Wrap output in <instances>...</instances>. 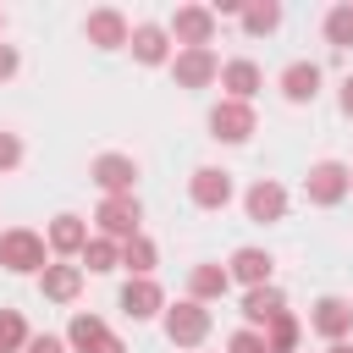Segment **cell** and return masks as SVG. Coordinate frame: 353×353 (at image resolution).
Returning <instances> with one entry per match:
<instances>
[{
  "mask_svg": "<svg viewBox=\"0 0 353 353\" xmlns=\"http://www.w3.org/2000/svg\"><path fill=\"white\" fill-rule=\"evenodd\" d=\"M39 292H44V303H77V292H83L77 259H50L39 270Z\"/></svg>",
  "mask_w": 353,
  "mask_h": 353,
  "instance_id": "obj_20",
  "label": "cell"
},
{
  "mask_svg": "<svg viewBox=\"0 0 353 353\" xmlns=\"http://www.w3.org/2000/svg\"><path fill=\"white\" fill-rule=\"evenodd\" d=\"M336 110H342V116L353 121V72H347V77L336 83Z\"/></svg>",
  "mask_w": 353,
  "mask_h": 353,
  "instance_id": "obj_33",
  "label": "cell"
},
{
  "mask_svg": "<svg viewBox=\"0 0 353 353\" xmlns=\"http://www.w3.org/2000/svg\"><path fill=\"white\" fill-rule=\"evenodd\" d=\"M66 347L72 353H88V347H99L105 336H110V325H105V314H94V309H72V320H66Z\"/></svg>",
  "mask_w": 353,
  "mask_h": 353,
  "instance_id": "obj_22",
  "label": "cell"
},
{
  "mask_svg": "<svg viewBox=\"0 0 353 353\" xmlns=\"http://www.w3.org/2000/svg\"><path fill=\"white\" fill-rule=\"evenodd\" d=\"M320 83H325L320 61H287L281 77H276V88H281L287 105H314V99H320Z\"/></svg>",
  "mask_w": 353,
  "mask_h": 353,
  "instance_id": "obj_17",
  "label": "cell"
},
{
  "mask_svg": "<svg viewBox=\"0 0 353 353\" xmlns=\"http://www.w3.org/2000/svg\"><path fill=\"white\" fill-rule=\"evenodd\" d=\"M188 199H193V210H226V204L237 199V182H232L226 165H193Z\"/></svg>",
  "mask_w": 353,
  "mask_h": 353,
  "instance_id": "obj_11",
  "label": "cell"
},
{
  "mask_svg": "<svg viewBox=\"0 0 353 353\" xmlns=\"http://www.w3.org/2000/svg\"><path fill=\"white\" fill-rule=\"evenodd\" d=\"M287 314V292L276 287V281H265V287H248L243 292V325L248 331H265L270 320H281Z\"/></svg>",
  "mask_w": 353,
  "mask_h": 353,
  "instance_id": "obj_21",
  "label": "cell"
},
{
  "mask_svg": "<svg viewBox=\"0 0 353 353\" xmlns=\"http://www.w3.org/2000/svg\"><path fill=\"white\" fill-rule=\"evenodd\" d=\"M320 28H325V44H331V50H347V44H353V0H336Z\"/></svg>",
  "mask_w": 353,
  "mask_h": 353,
  "instance_id": "obj_27",
  "label": "cell"
},
{
  "mask_svg": "<svg viewBox=\"0 0 353 353\" xmlns=\"http://www.w3.org/2000/svg\"><path fill=\"white\" fill-rule=\"evenodd\" d=\"M17 72H22V50H17V44H6V39H0V83H11V77H17Z\"/></svg>",
  "mask_w": 353,
  "mask_h": 353,
  "instance_id": "obj_32",
  "label": "cell"
},
{
  "mask_svg": "<svg viewBox=\"0 0 353 353\" xmlns=\"http://www.w3.org/2000/svg\"><path fill=\"white\" fill-rule=\"evenodd\" d=\"M226 353H265V336L248 331V325H237V331L226 336Z\"/></svg>",
  "mask_w": 353,
  "mask_h": 353,
  "instance_id": "obj_30",
  "label": "cell"
},
{
  "mask_svg": "<svg viewBox=\"0 0 353 353\" xmlns=\"http://www.w3.org/2000/svg\"><path fill=\"white\" fill-rule=\"evenodd\" d=\"M243 215H248L254 226H276V221H287V188H281L276 176L248 182V188H243Z\"/></svg>",
  "mask_w": 353,
  "mask_h": 353,
  "instance_id": "obj_12",
  "label": "cell"
},
{
  "mask_svg": "<svg viewBox=\"0 0 353 353\" xmlns=\"http://www.w3.org/2000/svg\"><path fill=\"white\" fill-rule=\"evenodd\" d=\"M22 160H28V143H22V132H11V127H0V176H11V171H22Z\"/></svg>",
  "mask_w": 353,
  "mask_h": 353,
  "instance_id": "obj_29",
  "label": "cell"
},
{
  "mask_svg": "<svg viewBox=\"0 0 353 353\" xmlns=\"http://www.w3.org/2000/svg\"><path fill=\"white\" fill-rule=\"evenodd\" d=\"M226 94L221 99H237V105H254V94L265 88V72H259V61H248V55H232V61H221V77H215Z\"/></svg>",
  "mask_w": 353,
  "mask_h": 353,
  "instance_id": "obj_16",
  "label": "cell"
},
{
  "mask_svg": "<svg viewBox=\"0 0 353 353\" xmlns=\"http://www.w3.org/2000/svg\"><path fill=\"white\" fill-rule=\"evenodd\" d=\"M210 309L204 303H193V298H176V303H165V314H160V331H165V342L171 347H204V336H210Z\"/></svg>",
  "mask_w": 353,
  "mask_h": 353,
  "instance_id": "obj_4",
  "label": "cell"
},
{
  "mask_svg": "<svg viewBox=\"0 0 353 353\" xmlns=\"http://www.w3.org/2000/svg\"><path fill=\"white\" fill-rule=\"evenodd\" d=\"M138 176H143V165H138L132 154H121V149H105V154H94V160H88V182L99 188V199L138 193Z\"/></svg>",
  "mask_w": 353,
  "mask_h": 353,
  "instance_id": "obj_5",
  "label": "cell"
},
{
  "mask_svg": "<svg viewBox=\"0 0 353 353\" xmlns=\"http://www.w3.org/2000/svg\"><path fill=\"white\" fill-rule=\"evenodd\" d=\"M77 270H83V276H110V270H121V243H110V237H88L83 254H77Z\"/></svg>",
  "mask_w": 353,
  "mask_h": 353,
  "instance_id": "obj_24",
  "label": "cell"
},
{
  "mask_svg": "<svg viewBox=\"0 0 353 353\" xmlns=\"http://www.w3.org/2000/svg\"><path fill=\"white\" fill-rule=\"evenodd\" d=\"M281 0H243V11H237V22H243V33L248 39H270L276 28H281Z\"/></svg>",
  "mask_w": 353,
  "mask_h": 353,
  "instance_id": "obj_23",
  "label": "cell"
},
{
  "mask_svg": "<svg viewBox=\"0 0 353 353\" xmlns=\"http://www.w3.org/2000/svg\"><path fill=\"white\" fill-rule=\"evenodd\" d=\"M325 353H353V342H331V347H325Z\"/></svg>",
  "mask_w": 353,
  "mask_h": 353,
  "instance_id": "obj_35",
  "label": "cell"
},
{
  "mask_svg": "<svg viewBox=\"0 0 353 353\" xmlns=\"http://www.w3.org/2000/svg\"><path fill=\"white\" fill-rule=\"evenodd\" d=\"M215 11L204 6V0H182L171 17H165V33H171V44L176 50H210L215 44Z\"/></svg>",
  "mask_w": 353,
  "mask_h": 353,
  "instance_id": "obj_2",
  "label": "cell"
},
{
  "mask_svg": "<svg viewBox=\"0 0 353 353\" xmlns=\"http://www.w3.org/2000/svg\"><path fill=\"white\" fill-rule=\"evenodd\" d=\"M259 336H265V353H298V342H303V320L287 309V314H281V320H270Z\"/></svg>",
  "mask_w": 353,
  "mask_h": 353,
  "instance_id": "obj_26",
  "label": "cell"
},
{
  "mask_svg": "<svg viewBox=\"0 0 353 353\" xmlns=\"http://www.w3.org/2000/svg\"><path fill=\"white\" fill-rule=\"evenodd\" d=\"M116 303H121V314H127L132 325H143V320H160L171 298H165V287H160L154 276H127L121 292H116Z\"/></svg>",
  "mask_w": 353,
  "mask_h": 353,
  "instance_id": "obj_8",
  "label": "cell"
},
{
  "mask_svg": "<svg viewBox=\"0 0 353 353\" xmlns=\"http://www.w3.org/2000/svg\"><path fill=\"white\" fill-rule=\"evenodd\" d=\"M83 39H88L99 55H116V50H127L132 22H127V11H116V6H94V11L83 17Z\"/></svg>",
  "mask_w": 353,
  "mask_h": 353,
  "instance_id": "obj_10",
  "label": "cell"
},
{
  "mask_svg": "<svg viewBox=\"0 0 353 353\" xmlns=\"http://www.w3.org/2000/svg\"><path fill=\"white\" fill-rule=\"evenodd\" d=\"M50 265V243L33 226H0V270L6 276H39Z\"/></svg>",
  "mask_w": 353,
  "mask_h": 353,
  "instance_id": "obj_1",
  "label": "cell"
},
{
  "mask_svg": "<svg viewBox=\"0 0 353 353\" xmlns=\"http://www.w3.org/2000/svg\"><path fill=\"white\" fill-rule=\"evenodd\" d=\"M22 353H72V347H66V336H61V331H33Z\"/></svg>",
  "mask_w": 353,
  "mask_h": 353,
  "instance_id": "obj_31",
  "label": "cell"
},
{
  "mask_svg": "<svg viewBox=\"0 0 353 353\" xmlns=\"http://www.w3.org/2000/svg\"><path fill=\"white\" fill-rule=\"evenodd\" d=\"M127 50H132V61H138V66H171V55H176V44H171L165 22H132Z\"/></svg>",
  "mask_w": 353,
  "mask_h": 353,
  "instance_id": "obj_15",
  "label": "cell"
},
{
  "mask_svg": "<svg viewBox=\"0 0 353 353\" xmlns=\"http://www.w3.org/2000/svg\"><path fill=\"white\" fill-rule=\"evenodd\" d=\"M309 331L325 336V347H331V342H347V336H353V298L320 292V298L309 303Z\"/></svg>",
  "mask_w": 353,
  "mask_h": 353,
  "instance_id": "obj_9",
  "label": "cell"
},
{
  "mask_svg": "<svg viewBox=\"0 0 353 353\" xmlns=\"http://www.w3.org/2000/svg\"><path fill=\"white\" fill-rule=\"evenodd\" d=\"M226 276H232V287H265V281H276V254L270 248H259V243H243V248H232V259H226Z\"/></svg>",
  "mask_w": 353,
  "mask_h": 353,
  "instance_id": "obj_13",
  "label": "cell"
},
{
  "mask_svg": "<svg viewBox=\"0 0 353 353\" xmlns=\"http://www.w3.org/2000/svg\"><path fill=\"white\" fill-rule=\"evenodd\" d=\"M143 232V204L138 193H116V199H99L94 204V237H110V243H127Z\"/></svg>",
  "mask_w": 353,
  "mask_h": 353,
  "instance_id": "obj_3",
  "label": "cell"
},
{
  "mask_svg": "<svg viewBox=\"0 0 353 353\" xmlns=\"http://www.w3.org/2000/svg\"><path fill=\"white\" fill-rule=\"evenodd\" d=\"M28 320H22V309H0V353H22L28 347Z\"/></svg>",
  "mask_w": 353,
  "mask_h": 353,
  "instance_id": "obj_28",
  "label": "cell"
},
{
  "mask_svg": "<svg viewBox=\"0 0 353 353\" xmlns=\"http://www.w3.org/2000/svg\"><path fill=\"white\" fill-rule=\"evenodd\" d=\"M303 199L314 210H336L347 199V160H314L303 171Z\"/></svg>",
  "mask_w": 353,
  "mask_h": 353,
  "instance_id": "obj_7",
  "label": "cell"
},
{
  "mask_svg": "<svg viewBox=\"0 0 353 353\" xmlns=\"http://www.w3.org/2000/svg\"><path fill=\"white\" fill-rule=\"evenodd\" d=\"M0 39H6V11H0Z\"/></svg>",
  "mask_w": 353,
  "mask_h": 353,
  "instance_id": "obj_37",
  "label": "cell"
},
{
  "mask_svg": "<svg viewBox=\"0 0 353 353\" xmlns=\"http://www.w3.org/2000/svg\"><path fill=\"white\" fill-rule=\"evenodd\" d=\"M154 265H160V243L149 232H138V237L121 243V270L127 276H154Z\"/></svg>",
  "mask_w": 353,
  "mask_h": 353,
  "instance_id": "obj_25",
  "label": "cell"
},
{
  "mask_svg": "<svg viewBox=\"0 0 353 353\" xmlns=\"http://www.w3.org/2000/svg\"><path fill=\"white\" fill-rule=\"evenodd\" d=\"M88 237H94V232H88V221H83V215H72V210H61V215H55V221L44 226V243H50V259H77Z\"/></svg>",
  "mask_w": 353,
  "mask_h": 353,
  "instance_id": "obj_18",
  "label": "cell"
},
{
  "mask_svg": "<svg viewBox=\"0 0 353 353\" xmlns=\"http://www.w3.org/2000/svg\"><path fill=\"white\" fill-rule=\"evenodd\" d=\"M204 127H210V138H215V143H248V138L259 132V116H254V105L215 99V105H210V116H204Z\"/></svg>",
  "mask_w": 353,
  "mask_h": 353,
  "instance_id": "obj_6",
  "label": "cell"
},
{
  "mask_svg": "<svg viewBox=\"0 0 353 353\" xmlns=\"http://www.w3.org/2000/svg\"><path fill=\"white\" fill-rule=\"evenodd\" d=\"M88 353H132V347H127V342H121V336H116V331H110V336H105V342H99V347H88Z\"/></svg>",
  "mask_w": 353,
  "mask_h": 353,
  "instance_id": "obj_34",
  "label": "cell"
},
{
  "mask_svg": "<svg viewBox=\"0 0 353 353\" xmlns=\"http://www.w3.org/2000/svg\"><path fill=\"white\" fill-rule=\"evenodd\" d=\"M232 292V276H226V265H215V259H199V265H188V292L182 298H193V303H221Z\"/></svg>",
  "mask_w": 353,
  "mask_h": 353,
  "instance_id": "obj_19",
  "label": "cell"
},
{
  "mask_svg": "<svg viewBox=\"0 0 353 353\" xmlns=\"http://www.w3.org/2000/svg\"><path fill=\"white\" fill-rule=\"evenodd\" d=\"M347 193H353V165H347Z\"/></svg>",
  "mask_w": 353,
  "mask_h": 353,
  "instance_id": "obj_36",
  "label": "cell"
},
{
  "mask_svg": "<svg viewBox=\"0 0 353 353\" xmlns=\"http://www.w3.org/2000/svg\"><path fill=\"white\" fill-rule=\"evenodd\" d=\"M165 72L176 77V88L199 94V88H210V83L221 77V55H215V50H176Z\"/></svg>",
  "mask_w": 353,
  "mask_h": 353,
  "instance_id": "obj_14",
  "label": "cell"
}]
</instances>
